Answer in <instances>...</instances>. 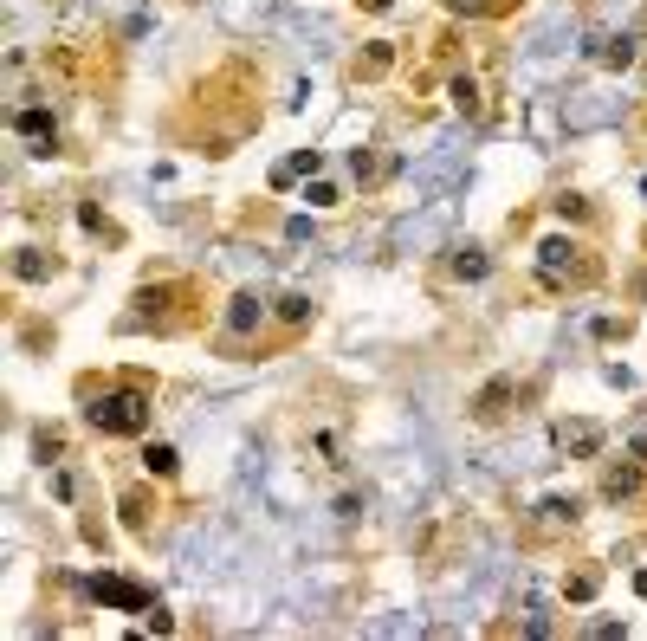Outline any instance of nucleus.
<instances>
[{"label": "nucleus", "instance_id": "nucleus-7", "mask_svg": "<svg viewBox=\"0 0 647 641\" xmlns=\"http://www.w3.org/2000/svg\"><path fill=\"white\" fill-rule=\"evenodd\" d=\"M602 493H609L615 506H622V499H635V493H641V460L628 454V467H609V480H602Z\"/></svg>", "mask_w": 647, "mask_h": 641}, {"label": "nucleus", "instance_id": "nucleus-2", "mask_svg": "<svg viewBox=\"0 0 647 641\" xmlns=\"http://www.w3.org/2000/svg\"><path fill=\"white\" fill-rule=\"evenodd\" d=\"M266 311H272L266 292H233L227 298V318H220V337H227V344H246V337L266 324Z\"/></svg>", "mask_w": 647, "mask_h": 641}, {"label": "nucleus", "instance_id": "nucleus-17", "mask_svg": "<svg viewBox=\"0 0 647 641\" xmlns=\"http://www.w3.org/2000/svg\"><path fill=\"white\" fill-rule=\"evenodd\" d=\"M440 234V214H428V221H408V227H395V240L402 247H415V240H434Z\"/></svg>", "mask_w": 647, "mask_h": 641}, {"label": "nucleus", "instance_id": "nucleus-5", "mask_svg": "<svg viewBox=\"0 0 647 641\" xmlns=\"http://www.w3.org/2000/svg\"><path fill=\"white\" fill-rule=\"evenodd\" d=\"M538 266H544V285H563V272L576 266V240H563V234L538 240Z\"/></svg>", "mask_w": 647, "mask_h": 641}, {"label": "nucleus", "instance_id": "nucleus-8", "mask_svg": "<svg viewBox=\"0 0 647 641\" xmlns=\"http://www.w3.org/2000/svg\"><path fill=\"white\" fill-rule=\"evenodd\" d=\"M447 272H453V279H460V285H473V279H486V272H492V259L479 253V247H460V253L447 259Z\"/></svg>", "mask_w": 647, "mask_h": 641}, {"label": "nucleus", "instance_id": "nucleus-12", "mask_svg": "<svg viewBox=\"0 0 647 641\" xmlns=\"http://www.w3.org/2000/svg\"><path fill=\"white\" fill-rule=\"evenodd\" d=\"M447 13H466V20H492V13H505L512 0H440Z\"/></svg>", "mask_w": 647, "mask_h": 641}, {"label": "nucleus", "instance_id": "nucleus-22", "mask_svg": "<svg viewBox=\"0 0 647 641\" xmlns=\"http://www.w3.org/2000/svg\"><path fill=\"white\" fill-rule=\"evenodd\" d=\"M635 590H641V596H647V570H641V577H635Z\"/></svg>", "mask_w": 647, "mask_h": 641}, {"label": "nucleus", "instance_id": "nucleus-20", "mask_svg": "<svg viewBox=\"0 0 647 641\" xmlns=\"http://www.w3.org/2000/svg\"><path fill=\"white\" fill-rule=\"evenodd\" d=\"M557 214H563V221H583L589 208H583V195H557Z\"/></svg>", "mask_w": 647, "mask_h": 641}, {"label": "nucleus", "instance_id": "nucleus-23", "mask_svg": "<svg viewBox=\"0 0 647 641\" xmlns=\"http://www.w3.org/2000/svg\"><path fill=\"white\" fill-rule=\"evenodd\" d=\"M363 7H395V0H363Z\"/></svg>", "mask_w": 647, "mask_h": 641}, {"label": "nucleus", "instance_id": "nucleus-4", "mask_svg": "<svg viewBox=\"0 0 647 641\" xmlns=\"http://www.w3.org/2000/svg\"><path fill=\"white\" fill-rule=\"evenodd\" d=\"M583 52H589V59H602L609 72H628V65L641 59V39L635 33H602V39H583Z\"/></svg>", "mask_w": 647, "mask_h": 641}, {"label": "nucleus", "instance_id": "nucleus-1", "mask_svg": "<svg viewBox=\"0 0 647 641\" xmlns=\"http://www.w3.org/2000/svg\"><path fill=\"white\" fill-rule=\"evenodd\" d=\"M85 421L98 434H143L149 428V395L143 389H117V395H98L85 408Z\"/></svg>", "mask_w": 647, "mask_h": 641}, {"label": "nucleus", "instance_id": "nucleus-16", "mask_svg": "<svg viewBox=\"0 0 647 641\" xmlns=\"http://www.w3.org/2000/svg\"><path fill=\"white\" fill-rule=\"evenodd\" d=\"M544 525H576V499H538Z\"/></svg>", "mask_w": 647, "mask_h": 641}, {"label": "nucleus", "instance_id": "nucleus-9", "mask_svg": "<svg viewBox=\"0 0 647 641\" xmlns=\"http://www.w3.org/2000/svg\"><path fill=\"white\" fill-rule=\"evenodd\" d=\"M557 441H563V447H576V454H596V447H602V428H596V421H563Z\"/></svg>", "mask_w": 647, "mask_h": 641}, {"label": "nucleus", "instance_id": "nucleus-6", "mask_svg": "<svg viewBox=\"0 0 647 641\" xmlns=\"http://www.w3.org/2000/svg\"><path fill=\"white\" fill-rule=\"evenodd\" d=\"M13 130L26 136V149H52V143H59V124H52V111H20V117H13Z\"/></svg>", "mask_w": 647, "mask_h": 641}, {"label": "nucleus", "instance_id": "nucleus-3", "mask_svg": "<svg viewBox=\"0 0 647 641\" xmlns=\"http://www.w3.org/2000/svg\"><path fill=\"white\" fill-rule=\"evenodd\" d=\"M85 590H91V603L123 609V616H149V609H156V596H149V590H136V583H123V577H91Z\"/></svg>", "mask_w": 647, "mask_h": 641}, {"label": "nucleus", "instance_id": "nucleus-13", "mask_svg": "<svg viewBox=\"0 0 647 641\" xmlns=\"http://www.w3.org/2000/svg\"><path fill=\"white\" fill-rule=\"evenodd\" d=\"M13 272H20V279H52V259L39 247H26V253H13Z\"/></svg>", "mask_w": 647, "mask_h": 641}, {"label": "nucleus", "instance_id": "nucleus-18", "mask_svg": "<svg viewBox=\"0 0 647 641\" xmlns=\"http://www.w3.org/2000/svg\"><path fill=\"white\" fill-rule=\"evenodd\" d=\"M305 201H311V208H337L343 188H337V182H311V188H305Z\"/></svg>", "mask_w": 647, "mask_h": 641}, {"label": "nucleus", "instance_id": "nucleus-19", "mask_svg": "<svg viewBox=\"0 0 647 641\" xmlns=\"http://www.w3.org/2000/svg\"><path fill=\"white\" fill-rule=\"evenodd\" d=\"M453 104H460V111H479V85L473 78H453Z\"/></svg>", "mask_w": 647, "mask_h": 641}, {"label": "nucleus", "instance_id": "nucleus-14", "mask_svg": "<svg viewBox=\"0 0 647 641\" xmlns=\"http://www.w3.org/2000/svg\"><path fill=\"white\" fill-rule=\"evenodd\" d=\"M596 590H602V577H596V570H576V577L563 583V596H570V603H596Z\"/></svg>", "mask_w": 647, "mask_h": 641}, {"label": "nucleus", "instance_id": "nucleus-10", "mask_svg": "<svg viewBox=\"0 0 647 641\" xmlns=\"http://www.w3.org/2000/svg\"><path fill=\"white\" fill-rule=\"evenodd\" d=\"M272 311H279V324H292V331H298V324H311V292H279V305H272Z\"/></svg>", "mask_w": 647, "mask_h": 641}, {"label": "nucleus", "instance_id": "nucleus-21", "mask_svg": "<svg viewBox=\"0 0 647 641\" xmlns=\"http://www.w3.org/2000/svg\"><path fill=\"white\" fill-rule=\"evenodd\" d=\"M628 447H635V460H647V421H635V434H628Z\"/></svg>", "mask_w": 647, "mask_h": 641}, {"label": "nucleus", "instance_id": "nucleus-11", "mask_svg": "<svg viewBox=\"0 0 647 641\" xmlns=\"http://www.w3.org/2000/svg\"><path fill=\"white\" fill-rule=\"evenodd\" d=\"M505 395H512V376H499V383H486V389H479L473 415H479V421H492V415H499V408H505Z\"/></svg>", "mask_w": 647, "mask_h": 641}, {"label": "nucleus", "instance_id": "nucleus-15", "mask_svg": "<svg viewBox=\"0 0 647 641\" xmlns=\"http://www.w3.org/2000/svg\"><path fill=\"white\" fill-rule=\"evenodd\" d=\"M143 467H149V473H162V480H169V473H175V467H182V460H175V447H162V441H149V447H143Z\"/></svg>", "mask_w": 647, "mask_h": 641}]
</instances>
